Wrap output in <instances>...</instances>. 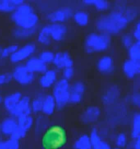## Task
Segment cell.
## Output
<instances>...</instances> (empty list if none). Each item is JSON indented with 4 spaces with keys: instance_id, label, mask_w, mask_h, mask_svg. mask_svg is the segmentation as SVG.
<instances>
[{
    "instance_id": "obj_1",
    "label": "cell",
    "mask_w": 140,
    "mask_h": 149,
    "mask_svg": "<svg viewBox=\"0 0 140 149\" xmlns=\"http://www.w3.org/2000/svg\"><path fill=\"white\" fill-rule=\"evenodd\" d=\"M10 19L18 27L28 29L36 28L39 22L38 15L32 6L24 2L12 12Z\"/></svg>"
},
{
    "instance_id": "obj_2",
    "label": "cell",
    "mask_w": 140,
    "mask_h": 149,
    "mask_svg": "<svg viewBox=\"0 0 140 149\" xmlns=\"http://www.w3.org/2000/svg\"><path fill=\"white\" fill-rule=\"evenodd\" d=\"M65 131L61 126H53L44 135L43 145L45 149H59L66 143Z\"/></svg>"
},
{
    "instance_id": "obj_3",
    "label": "cell",
    "mask_w": 140,
    "mask_h": 149,
    "mask_svg": "<svg viewBox=\"0 0 140 149\" xmlns=\"http://www.w3.org/2000/svg\"><path fill=\"white\" fill-rule=\"evenodd\" d=\"M11 75L12 79L16 82L22 85L30 84L33 82L35 78V74L24 65H17Z\"/></svg>"
},
{
    "instance_id": "obj_4",
    "label": "cell",
    "mask_w": 140,
    "mask_h": 149,
    "mask_svg": "<svg viewBox=\"0 0 140 149\" xmlns=\"http://www.w3.org/2000/svg\"><path fill=\"white\" fill-rule=\"evenodd\" d=\"M54 95L58 108L62 109L69 101L70 92L66 85L62 81L58 82L54 90Z\"/></svg>"
},
{
    "instance_id": "obj_5",
    "label": "cell",
    "mask_w": 140,
    "mask_h": 149,
    "mask_svg": "<svg viewBox=\"0 0 140 149\" xmlns=\"http://www.w3.org/2000/svg\"><path fill=\"white\" fill-rule=\"evenodd\" d=\"M36 49V46L32 43H29L18 48L10 56V60L12 63L20 62L29 58L34 54Z\"/></svg>"
},
{
    "instance_id": "obj_6",
    "label": "cell",
    "mask_w": 140,
    "mask_h": 149,
    "mask_svg": "<svg viewBox=\"0 0 140 149\" xmlns=\"http://www.w3.org/2000/svg\"><path fill=\"white\" fill-rule=\"evenodd\" d=\"M25 66L32 73H44L47 71L46 63L39 58L32 57L27 60Z\"/></svg>"
},
{
    "instance_id": "obj_7",
    "label": "cell",
    "mask_w": 140,
    "mask_h": 149,
    "mask_svg": "<svg viewBox=\"0 0 140 149\" xmlns=\"http://www.w3.org/2000/svg\"><path fill=\"white\" fill-rule=\"evenodd\" d=\"M24 2V1L18 0H0V12L12 13Z\"/></svg>"
},
{
    "instance_id": "obj_8",
    "label": "cell",
    "mask_w": 140,
    "mask_h": 149,
    "mask_svg": "<svg viewBox=\"0 0 140 149\" xmlns=\"http://www.w3.org/2000/svg\"><path fill=\"white\" fill-rule=\"evenodd\" d=\"M36 32V28L28 29L17 27L14 30L12 35L15 39L25 40L33 36Z\"/></svg>"
},
{
    "instance_id": "obj_9",
    "label": "cell",
    "mask_w": 140,
    "mask_h": 149,
    "mask_svg": "<svg viewBox=\"0 0 140 149\" xmlns=\"http://www.w3.org/2000/svg\"><path fill=\"white\" fill-rule=\"evenodd\" d=\"M90 139L93 149H110L109 145L101 140L95 129L93 130L91 132Z\"/></svg>"
},
{
    "instance_id": "obj_10",
    "label": "cell",
    "mask_w": 140,
    "mask_h": 149,
    "mask_svg": "<svg viewBox=\"0 0 140 149\" xmlns=\"http://www.w3.org/2000/svg\"><path fill=\"white\" fill-rule=\"evenodd\" d=\"M56 77V73L54 71L47 70L39 78V83L43 88H48L55 81Z\"/></svg>"
},
{
    "instance_id": "obj_11",
    "label": "cell",
    "mask_w": 140,
    "mask_h": 149,
    "mask_svg": "<svg viewBox=\"0 0 140 149\" xmlns=\"http://www.w3.org/2000/svg\"><path fill=\"white\" fill-rule=\"evenodd\" d=\"M92 147L90 138L86 135L80 137L74 144L76 149H91Z\"/></svg>"
},
{
    "instance_id": "obj_12",
    "label": "cell",
    "mask_w": 140,
    "mask_h": 149,
    "mask_svg": "<svg viewBox=\"0 0 140 149\" xmlns=\"http://www.w3.org/2000/svg\"><path fill=\"white\" fill-rule=\"evenodd\" d=\"M54 108V99L51 96H48L43 102V109L48 114H51Z\"/></svg>"
},
{
    "instance_id": "obj_13",
    "label": "cell",
    "mask_w": 140,
    "mask_h": 149,
    "mask_svg": "<svg viewBox=\"0 0 140 149\" xmlns=\"http://www.w3.org/2000/svg\"><path fill=\"white\" fill-rule=\"evenodd\" d=\"M19 48V46L16 44H13L3 49L0 56L2 58L10 57Z\"/></svg>"
},
{
    "instance_id": "obj_14",
    "label": "cell",
    "mask_w": 140,
    "mask_h": 149,
    "mask_svg": "<svg viewBox=\"0 0 140 149\" xmlns=\"http://www.w3.org/2000/svg\"><path fill=\"white\" fill-rule=\"evenodd\" d=\"M99 115V111L95 108L88 109L85 113V118L88 121H92L97 118Z\"/></svg>"
},
{
    "instance_id": "obj_15",
    "label": "cell",
    "mask_w": 140,
    "mask_h": 149,
    "mask_svg": "<svg viewBox=\"0 0 140 149\" xmlns=\"http://www.w3.org/2000/svg\"><path fill=\"white\" fill-rule=\"evenodd\" d=\"M140 115L137 114L134 118L133 123V136L134 138L139 137L140 135Z\"/></svg>"
},
{
    "instance_id": "obj_16",
    "label": "cell",
    "mask_w": 140,
    "mask_h": 149,
    "mask_svg": "<svg viewBox=\"0 0 140 149\" xmlns=\"http://www.w3.org/2000/svg\"><path fill=\"white\" fill-rule=\"evenodd\" d=\"M54 56L52 52L50 51H43L40 54L39 59L44 62L48 63L53 61Z\"/></svg>"
},
{
    "instance_id": "obj_17",
    "label": "cell",
    "mask_w": 140,
    "mask_h": 149,
    "mask_svg": "<svg viewBox=\"0 0 140 149\" xmlns=\"http://www.w3.org/2000/svg\"><path fill=\"white\" fill-rule=\"evenodd\" d=\"M12 79L11 74H0V85L8 83Z\"/></svg>"
},
{
    "instance_id": "obj_18",
    "label": "cell",
    "mask_w": 140,
    "mask_h": 149,
    "mask_svg": "<svg viewBox=\"0 0 140 149\" xmlns=\"http://www.w3.org/2000/svg\"><path fill=\"white\" fill-rule=\"evenodd\" d=\"M126 143V136L124 134H121L118 136L117 139V144L119 146L122 147L125 145Z\"/></svg>"
},
{
    "instance_id": "obj_19",
    "label": "cell",
    "mask_w": 140,
    "mask_h": 149,
    "mask_svg": "<svg viewBox=\"0 0 140 149\" xmlns=\"http://www.w3.org/2000/svg\"><path fill=\"white\" fill-rule=\"evenodd\" d=\"M139 137L137 138L135 143L134 144L135 149H140V139Z\"/></svg>"
},
{
    "instance_id": "obj_20",
    "label": "cell",
    "mask_w": 140,
    "mask_h": 149,
    "mask_svg": "<svg viewBox=\"0 0 140 149\" xmlns=\"http://www.w3.org/2000/svg\"><path fill=\"white\" fill-rule=\"evenodd\" d=\"M3 48L1 47L0 46V54H1V53L2 50Z\"/></svg>"
},
{
    "instance_id": "obj_21",
    "label": "cell",
    "mask_w": 140,
    "mask_h": 149,
    "mask_svg": "<svg viewBox=\"0 0 140 149\" xmlns=\"http://www.w3.org/2000/svg\"></svg>"
}]
</instances>
